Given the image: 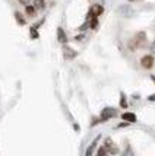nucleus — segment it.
Segmentation results:
<instances>
[{
	"instance_id": "nucleus-1",
	"label": "nucleus",
	"mask_w": 155,
	"mask_h": 156,
	"mask_svg": "<svg viewBox=\"0 0 155 156\" xmlns=\"http://www.w3.org/2000/svg\"><path fill=\"white\" fill-rule=\"evenodd\" d=\"M145 38H146L145 32H138L136 37L132 40V42H130V48H132V50H135V48L143 45V44H145Z\"/></svg>"
},
{
	"instance_id": "nucleus-2",
	"label": "nucleus",
	"mask_w": 155,
	"mask_h": 156,
	"mask_svg": "<svg viewBox=\"0 0 155 156\" xmlns=\"http://www.w3.org/2000/svg\"><path fill=\"white\" fill-rule=\"evenodd\" d=\"M141 64L143 69H152L154 67V57L152 55H143L141 58Z\"/></svg>"
},
{
	"instance_id": "nucleus-3",
	"label": "nucleus",
	"mask_w": 155,
	"mask_h": 156,
	"mask_svg": "<svg viewBox=\"0 0 155 156\" xmlns=\"http://www.w3.org/2000/svg\"><path fill=\"white\" fill-rule=\"evenodd\" d=\"M116 115V109L114 108H104L101 112V121H107V120H110V118H113V117Z\"/></svg>"
},
{
	"instance_id": "nucleus-4",
	"label": "nucleus",
	"mask_w": 155,
	"mask_h": 156,
	"mask_svg": "<svg viewBox=\"0 0 155 156\" xmlns=\"http://www.w3.org/2000/svg\"><path fill=\"white\" fill-rule=\"evenodd\" d=\"M102 6L101 5H95V6L91 7V10H89V13H88V16L89 18H92V16H100V15L102 13Z\"/></svg>"
},
{
	"instance_id": "nucleus-5",
	"label": "nucleus",
	"mask_w": 155,
	"mask_h": 156,
	"mask_svg": "<svg viewBox=\"0 0 155 156\" xmlns=\"http://www.w3.org/2000/svg\"><path fill=\"white\" fill-rule=\"evenodd\" d=\"M121 118L127 122H136V115L132 114V112H124V114L121 115Z\"/></svg>"
},
{
	"instance_id": "nucleus-6",
	"label": "nucleus",
	"mask_w": 155,
	"mask_h": 156,
	"mask_svg": "<svg viewBox=\"0 0 155 156\" xmlns=\"http://www.w3.org/2000/svg\"><path fill=\"white\" fill-rule=\"evenodd\" d=\"M57 40H59V42H63V44L68 41V37H66L65 31H63L61 28H59V29H57Z\"/></svg>"
},
{
	"instance_id": "nucleus-7",
	"label": "nucleus",
	"mask_w": 155,
	"mask_h": 156,
	"mask_svg": "<svg viewBox=\"0 0 155 156\" xmlns=\"http://www.w3.org/2000/svg\"><path fill=\"white\" fill-rule=\"evenodd\" d=\"M75 55H76V53H75L73 50H72V48H65V57H66V58H73Z\"/></svg>"
},
{
	"instance_id": "nucleus-8",
	"label": "nucleus",
	"mask_w": 155,
	"mask_h": 156,
	"mask_svg": "<svg viewBox=\"0 0 155 156\" xmlns=\"http://www.w3.org/2000/svg\"><path fill=\"white\" fill-rule=\"evenodd\" d=\"M34 6L37 10H41L46 7V3H44V0H34Z\"/></svg>"
},
{
	"instance_id": "nucleus-9",
	"label": "nucleus",
	"mask_w": 155,
	"mask_h": 156,
	"mask_svg": "<svg viewBox=\"0 0 155 156\" xmlns=\"http://www.w3.org/2000/svg\"><path fill=\"white\" fill-rule=\"evenodd\" d=\"M25 10H27V15L32 16V15L35 13V10H37V9H35V6H28L27 5V9H25Z\"/></svg>"
},
{
	"instance_id": "nucleus-10",
	"label": "nucleus",
	"mask_w": 155,
	"mask_h": 156,
	"mask_svg": "<svg viewBox=\"0 0 155 156\" xmlns=\"http://www.w3.org/2000/svg\"><path fill=\"white\" fill-rule=\"evenodd\" d=\"M91 28H92V29H97V27H98V19H97V16H92V18H91Z\"/></svg>"
},
{
	"instance_id": "nucleus-11",
	"label": "nucleus",
	"mask_w": 155,
	"mask_h": 156,
	"mask_svg": "<svg viewBox=\"0 0 155 156\" xmlns=\"http://www.w3.org/2000/svg\"><path fill=\"white\" fill-rule=\"evenodd\" d=\"M15 16H16V20L19 22L20 25H24V23H25V19H24V18L20 16V13H15Z\"/></svg>"
},
{
	"instance_id": "nucleus-12",
	"label": "nucleus",
	"mask_w": 155,
	"mask_h": 156,
	"mask_svg": "<svg viewBox=\"0 0 155 156\" xmlns=\"http://www.w3.org/2000/svg\"><path fill=\"white\" fill-rule=\"evenodd\" d=\"M31 37H32V38H38V34H37V27L31 28Z\"/></svg>"
},
{
	"instance_id": "nucleus-13",
	"label": "nucleus",
	"mask_w": 155,
	"mask_h": 156,
	"mask_svg": "<svg viewBox=\"0 0 155 156\" xmlns=\"http://www.w3.org/2000/svg\"><path fill=\"white\" fill-rule=\"evenodd\" d=\"M105 152H107V150L104 149V147H101V149H100V150H98V152H97V155H100V156H101V155H104Z\"/></svg>"
},
{
	"instance_id": "nucleus-14",
	"label": "nucleus",
	"mask_w": 155,
	"mask_h": 156,
	"mask_svg": "<svg viewBox=\"0 0 155 156\" xmlns=\"http://www.w3.org/2000/svg\"><path fill=\"white\" fill-rule=\"evenodd\" d=\"M121 107H126V99H124V96H121V102H120Z\"/></svg>"
},
{
	"instance_id": "nucleus-15",
	"label": "nucleus",
	"mask_w": 155,
	"mask_h": 156,
	"mask_svg": "<svg viewBox=\"0 0 155 156\" xmlns=\"http://www.w3.org/2000/svg\"><path fill=\"white\" fill-rule=\"evenodd\" d=\"M148 99H149V101H155V95H151Z\"/></svg>"
},
{
	"instance_id": "nucleus-16",
	"label": "nucleus",
	"mask_w": 155,
	"mask_h": 156,
	"mask_svg": "<svg viewBox=\"0 0 155 156\" xmlns=\"http://www.w3.org/2000/svg\"><path fill=\"white\" fill-rule=\"evenodd\" d=\"M152 80H154V82H155V76H152Z\"/></svg>"
},
{
	"instance_id": "nucleus-17",
	"label": "nucleus",
	"mask_w": 155,
	"mask_h": 156,
	"mask_svg": "<svg viewBox=\"0 0 155 156\" xmlns=\"http://www.w3.org/2000/svg\"><path fill=\"white\" fill-rule=\"evenodd\" d=\"M154 48H155V44H154Z\"/></svg>"
},
{
	"instance_id": "nucleus-18",
	"label": "nucleus",
	"mask_w": 155,
	"mask_h": 156,
	"mask_svg": "<svg viewBox=\"0 0 155 156\" xmlns=\"http://www.w3.org/2000/svg\"><path fill=\"white\" fill-rule=\"evenodd\" d=\"M130 2H133V0H130Z\"/></svg>"
}]
</instances>
